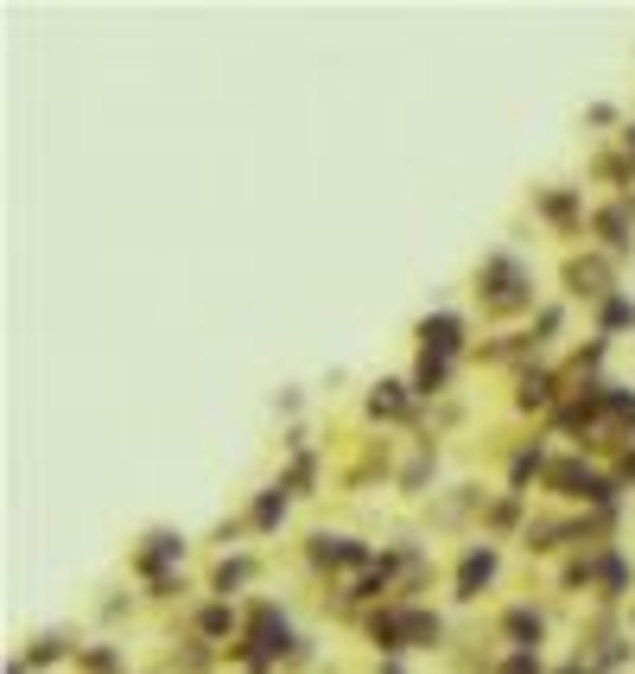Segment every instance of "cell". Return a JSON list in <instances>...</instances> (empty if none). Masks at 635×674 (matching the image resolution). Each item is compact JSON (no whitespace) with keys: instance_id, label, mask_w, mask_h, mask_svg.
Segmentation results:
<instances>
[{"instance_id":"cell-2","label":"cell","mask_w":635,"mask_h":674,"mask_svg":"<svg viewBox=\"0 0 635 674\" xmlns=\"http://www.w3.org/2000/svg\"><path fill=\"white\" fill-rule=\"evenodd\" d=\"M419 337H426L432 350H451V344H458V318H426V325H419Z\"/></svg>"},{"instance_id":"cell-3","label":"cell","mask_w":635,"mask_h":674,"mask_svg":"<svg viewBox=\"0 0 635 674\" xmlns=\"http://www.w3.org/2000/svg\"><path fill=\"white\" fill-rule=\"evenodd\" d=\"M503 674H534V662H527V656H521V662H508Z\"/></svg>"},{"instance_id":"cell-1","label":"cell","mask_w":635,"mask_h":674,"mask_svg":"<svg viewBox=\"0 0 635 674\" xmlns=\"http://www.w3.org/2000/svg\"><path fill=\"white\" fill-rule=\"evenodd\" d=\"M490 572H496V553H490V547H477V553L464 560V572H458V585H464V598H471V592H477V585H483Z\"/></svg>"}]
</instances>
